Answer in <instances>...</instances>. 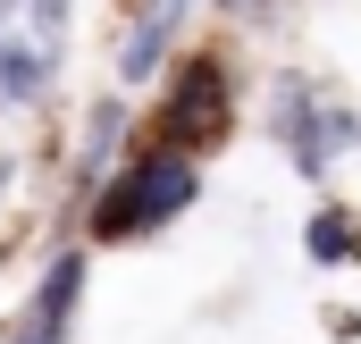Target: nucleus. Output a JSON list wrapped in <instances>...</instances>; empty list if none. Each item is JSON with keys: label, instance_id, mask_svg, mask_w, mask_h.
<instances>
[{"label": "nucleus", "instance_id": "nucleus-8", "mask_svg": "<svg viewBox=\"0 0 361 344\" xmlns=\"http://www.w3.org/2000/svg\"><path fill=\"white\" fill-rule=\"evenodd\" d=\"M59 17H68V0H34V25L42 34H59Z\"/></svg>", "mask_w": 361, "mask_h": 344}, {"label": "nucleus", "instance_id": "nucleus-9", "mask_svg": "<svg viewBox=\"0 0 361 344\" xmlns=\"http://www.w3.org/2000/svg\"><path fill=\"white\" fill-rule=\"evenodd\" d=\"M17 344H51V336H34V328H25V336H17Z\"/></svg>", "mask_w": 361, "mask_h": 344}, {"label": "nucleus", "instance_id": "nucleus-5", "mask_svg": "<svg viewBox=\"0 0 361 344\" xmlns=\"http://www.w3.org/2000/svg\"><path fill=\"white\" fill-rule=\"evenodd\" d=\"M177 8H185V0H160V8H152V17L135 25V42H126V59H118V68H126L135 85H143V76L160 68V51H169V34H177Z\"/></svg>", "mask_w": 361, "mask_h": 344}, {"label": "nucleus", "instance_id": "nucleus-4", "mask_svg": "<svg viewBox=\"0 0 361 344\" xmlns=\"http://www.w3.org/2000/svg\"><path fill=\"white\" fill-rule=\"evenodd\" d=\"M76 285H85V252H59V260H51V277H42V294H34V336L59 344L68 311H76Z\"/></svg>", "mask_w": 361, "mask_h": 344}, {"label": "nucleus", "instance_id": "nucleus-6", "mask_svg": "<svg viewBox=\"0 0 361 344\" xmlns=\"http://www.w3.org/2000/svg\"><path fill=\"white\" fill-rule=\"evenodd\" d=\"M302 244H311V260H319V269H336V260L361 252V219H353V210H319V219L302 227Z\"/></svg>", "mask_w": 361, "mask_h": 344}, {"label": "nucleus", "instance_id": "nucleus-10", "mask_svg": "<svg viewBox=\"0 0 361 344\" xmlns=\"http://www.w3.org/2000/svg\"><path fill=\"white\" fill-rule=\"evenodd\" d=\"M227 8H252V0H227Z\"/></svg>", "mask_w": 361, "mask_h": 344}, {"label": "nucleus", "instance_id": "nucleus-1", "mask_svg": "<svg viewBox=\"0 0 361 344\" xmlns=\"http://www.w3.org/2000/svg\"><path fill=\"white\" fill-rule=\"evenodd\" d=\"M185 202H193V160L185 152H143L135 168L109 176V193L92 202V244H126V235H152L169 227Z\"/></svg>", "mask_w": 361, "mask_h": 344}, {"label": "nucleus", "instance_id": "nucleus-2", "mask_svg": "<svg viewBox=\"0 0 361 344\" xmlns=\"http://www.w3.org/2000/svg\"><path fill=\"white\" fill-rule=\"evenodd\" d=\"M210 135H227V59H185L177 85H169V152H193V143H210Z\"/></svg>", "mask_w": 361, "mask_h": 344}, {"label": "nucleus", "instance_id": "nucleus-7", "mask_svg": "<svg viewBox=\"0 0 361 344\" xmlns=\"http://www.w3.org/2000/svg\"><path fill=\"white\" fill-rule=\"evenodd\" d=\"M109 143H118V109H101V118H92V143H85V176H101V168H109Z\"/></svg>", "mask_w": 361, "mask_h": 344}, {"label": "nucleus", "instance_id": "nucleus-3", "mask_svg": "<svg viewBox=\"0 0 361 344\" xmlns=\"http://www.w3.org/2000/svg\"><path fill=\"white\" fill-rule=\"evenodd\" d=\"M51 68H59V34H0V101L8 109H25L34 92L51 85Z\"/></svg>", "mask_w": 361, "mask_h": 344}]
</instances>
